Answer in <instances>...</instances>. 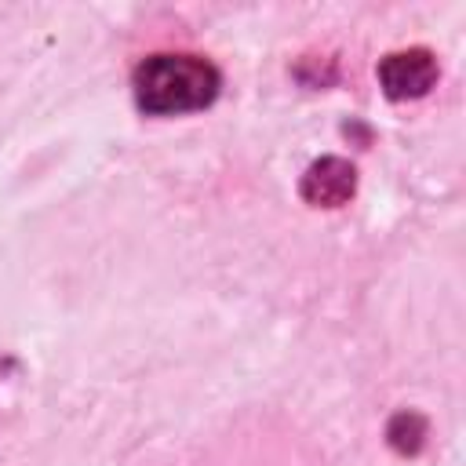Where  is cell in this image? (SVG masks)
<instances>
[{"label": "cell", "mask_w": 466, "mask_h": 466, "mask_svg": "<svg viewBox=\"0 0 466 466\" xmlns=\"http://www.w3.org/2000/svg\"><path fill=\"white\" fill-rule=\"evenodd\" d=\"M441 76L437 55L430 47H408V51H390L379 62V84L386 98L404 102V98H422Z\"/></svg>", "instance_id": "2"}, {"label": "cell", "mask_w": 466, "mask_h": 466, "mask_svg": "<svg viewBox=\"0 0 466 466\" xmlns=\"http://www.w3.org/2000/svg\"><path fill=\"white\" fill-rule=\"evenodd\" d=\"M222 73L200 55H149L131 73L135 106L149 116L208 109L218 98Z\"/></svg>", "instance_id": "1"}, {"label": "cell", "mask_w": 466, "mask_h": 466, "mask_svg": "<svg viewBox=\"0 0 466 466\" xmlns=\"http://www.w3.org/2000/svg\"><path fill=\"white\" fill-rule=\"evenodd\" d=\"M386 433H390V444L397 451L415 455L422 448V441H426V419L415 415V411H400V415H393V422H390Z\"/></svg>", "instance_id": "4"}, {"label": "cell", "mask_w": 466, "mask_h": 466, "mask_svg": "<svg viewBox=\"0 0 466 466\" xmlns=\"http://www.w3.org/2000/svg\"><path fill=\"white\" fill-rule=\"evenodd\" d=\"M299 193L313 208H342L357 193V167L346 157H320L306 167Z\"/></svg>", "instance_id": "3"}]
</instances>
